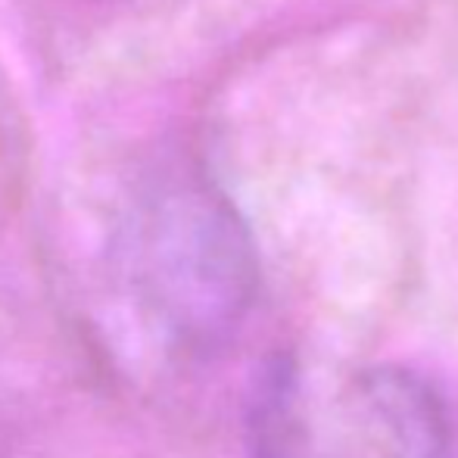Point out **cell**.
<instances>
[{"instance_id":"7a4b0ae2","label":"cell","mask_w":458,"mask_h":458,"mask_svg":"<svg viewBox=\"0 0 458 458\" xmlns=\"http://www.w3.org/2000/svg\"><path fill=\"white\" fill-rule=\"evenodd\" d=\"M253 458H449L443 396L418 371L371 365L318 399L300 365L262 368L247 409Z\"/></svg>"},{"instance_id":"6da1fadb","label":"cell","mask_w":458,"mask_h":458,"mask_svg":"<svg viewBox=\"0 0 458 458\" xmlns=\"http://www.w3.org/2000/svg\"><path fill=\"white\" fill-rule=\"evenodd\" d=\"M115 259L144 325L184 356H203L234 337L259 281L241 216L197 175L159 178L134 199Z\"/></svg>"}]
</instances>
